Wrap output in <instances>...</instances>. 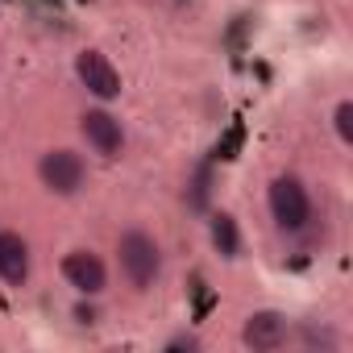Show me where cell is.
<instances>
[{
	"label": "cell",
	"mask_w": 353,
	"mask_h": 353,
	"mask_svg": "<svg viewBox=\"0 0 353 353\" xmlns=\"http://www.w3.org/2000/svg\"><path fill=\"white\" fill-rule=\"evenodd\" d=\"M30 270H34L30 241L21 233H13V229H0V279H5L9 287H26Z\"/></svg>",
	"instance_id": "obj_8"
},
{
	"label": "cell",
	"mask_w": 353,
	"mask_h": 353,
	"mask_svg": "<svg viewBox=\"0 0 353 353\" xmlns=\"http://www.w3.org/2000/svg\"><path fill=\"white\" fill-rule=\"evenodd\" d=\"M117 266L133 291H150L162 274V245L145 229H125L117 237Z\"/></svg>",
	"instance_id": "obj_1"
},
{
	"label": "cell",
	"mask_w": 353,
	"mask_h": 353,
	"mask_svg": "<svg viewBox=\"0 0 353 353\" xmlns=\"http://www.w3.org/2000/svg\"><path fill=\"white\" fill-rule=\"evenodd\" d=\"M287 336H291V320H287L283 312H274V307H258V312H250L245 324H241V341H245L250 349H258V353L283 349Z\"/></svg>",
	"instance_id": "obj_7"
},
{
	"label": "cell",
	"mask_w": 353,
	"mask_h": 353,
	"mask_svg": "<svg viewBox=\"0 0 353 353\" xmlns=\"http://www.w3.org/2000/svg\"><path fill=\"white\" fill-rule=\"evenodd\" d=\"M266 208H270V221L283 233L307 229V221H312V196H307L299 174H274L270 188H266Z\"/></svg>",
	"instance_id": "obj_2"
},
{
	"label": "cell",
	"mask_w": 353,
	"mask_h": 353,
	"mask_svg": "<svg viewBox=\"0 0 353 353\" xmlns=\"http://www.w3.org/2000/svg\"><path fill=\"white\" fill-rule=\"evenodd\" d=\"M75 79L88 88V96H96L100 104H112L121 92H125V83H121V71L112 67V59L104 54V50H79L75 54Z\"/></svg>",
	"instance_id": "obj_4"
},
{
	"label": "cell",
	"mask_w": 353,
	"mask_h": 353,
	"mask_svg": "<svg viewBox=\"0 0 353 353\" xmlns=\"http://www.w3.org/2000/svg\"><path fill=\"white\" fill-rule=\"evenodd\" d=\"M63 279H67V287H71L75 295L96 299V295H104V287H108V266H104V258H100L96 250H71V254L63 258Z\"/></svg>",
	"instance_id": "obj_6"
},
{
	"label": "cell",
	"mask_w": 353,
	"mask_h": 353,
	"mask_svg": "<svg viewBox=\"0 0 353 353\" xmlns=\"http://www.w3.org/2000/svg\"><path fill=\"white\" fill-rule=\"evenodd\" d=\"M79 133H83L88 150L100 154V158H121V154H125V125H121V117H112L104 104L83 108V117H79Z\"/></svg>",
	"instance_id": "obj_5"
},
{
	"label": "cell",
	"mask_w": 353,
	"mask_h": 353,
	"mask_svg": "<svg viewBox=\"0 0 353 353\" xmlns=\"http://www.w3.org/2000/svg\"><path fill=\"white\" fill-rule=\"evenodd\" d=\"M38 179L50 196H79L88 183V162H83V154H75L67 145L46 150L38 158Z\"/></svg>",
	"instance_id": "obj_3"
},
{
	"label": "cell",
	"mask_w": 353,
	"mask_h": 353,
	"mask_svg": "<svg viewBox=\"0 0 353 353\" xmlns=\"http://www.w3.org/2000/svg\"><path fill=\"white\" fill-rule=\"evenodd\" d=\"M332 129H336L341 145H353V100H341L332 108Z\"/></svg>",
	"instance_id": "obj_9"
}]
</instances>
